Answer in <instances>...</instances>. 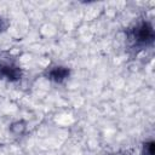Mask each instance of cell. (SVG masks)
Wrapping results in <instances>:
<instances>
[{"label": "cell", "instance_id": "1", "mask_svg": "<svg viewBox=\"0 0 155 155\" xmlns=\"http://www.w3.org/2000/svg\"><path fill=\"white\" fill-rule=\"evenodd\" d=\"M130 38L134 41V44L137 46L139 45H148L150 42H153L154 39V30L153 27L149 23H142L139 25H137L136 28H133L130 31Z\"/></svg>", "mask_w": 155, "mask_h": 155}, {"label": "cell", "instance_id": "2", "mask_svg": "<svg viewBox=\"0 0 155 155\" xmlns=\"http://www.w3.org/2000/svg\"><path fill=\"white\" fill-rule=\"evenodd\" d=\"M0 76L15 81L21 78V70L13 64H0Z\"/></svg>", "mask_w": 155, "mask_h": 155}, {"label": "cell", "instance_id": "3", "mask_svg": "<svg viewBox=\"0 0 155 155\" xmlns=\"http://www.w3.org/2000/svg\"><path fill=\"white\" fill-rule=\"evenodd\" d=\"M69 75V69L64 68V67H54L48 76L51 80L56 81V82H61L64 79H67Z\"/></svg>", "mask_w": 155, "mask_h": 155}, {"label": "cell", "instance_id": "4", "mask_svg": "<svg viewBox=\"0 0 155 155\" xmlns=\"http://www.w3.org/2000/svg\"><path fill=\"white\" fill-rule=\"evenodd\" d=\"M145 150H148V153H147V155H154V149H153V143H149V144H147L145 145ZM145 155V154H144Z\"/></svg>", "mask_w": 155, "mask_h": 155}]
</instances>
